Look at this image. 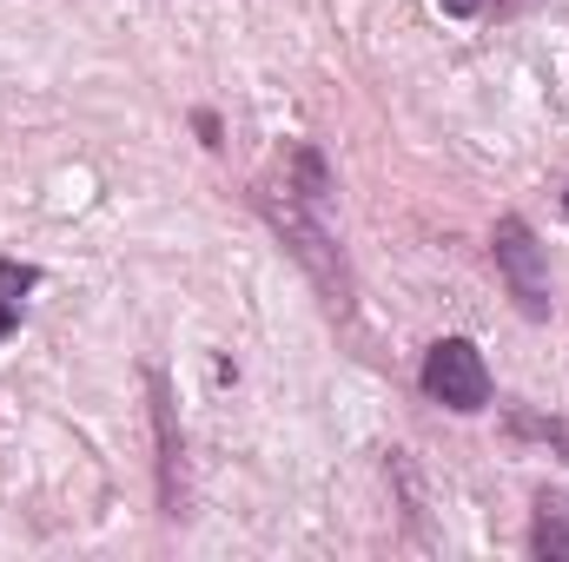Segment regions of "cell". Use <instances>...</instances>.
Returning <instances> with one entry per match:
<instances>
[{
  "mask_svg": "<svg viewBox=\"0 0 569 562\" xmlns=\"http://www.w3.org/2000/svg\"><path fill=\"white\" fill-rule=\"evenodd\" d=\"M252 205L266 212V225L284 239V252L305 265V279L325 291V304H331L338 318H351V298H358V284H351V265H345V245H338L331 205H311V199L284 192L272 172L252 185Z\"/></svg>",
  "mask_w": 569,
  "mask_h": 562,
  "instance_id": "6da1fadb",
  "label": "cell"
},
{
  "mask_svg": "<svg viewBox=\"0 0 569 562\" xmlns=\"http://www.w3.org/2000/svg\"><path fill=\"white\" fill-rule=\"evenodd\" d=\"M490 259H497V279H503V291L517 298V311L530 324H543L557 311V298H550V245L530 232V219L503 212L490 225Z\"/></svg>",
  "mask_w": 569,
  "mask_h": 562,
  "instance_id": "7a4b0ae2",
  "label": "cell"
},
{
  "mask_svg": "<svg viewBox=\"0 0 569 562\" xmlns=\"http://www.w3.org/2000/svg\"><path fill=\"white\" fill-rule=\"evenodd\" d=\"M418 384H425L430 404H443V411H457V418H470V411L490 404V364H483V351H477L470 338H437L425 351Z\"/></svg>",
  "mask_w": 569,
  "mask_h": 562,
  "instance_id": "3957f363",
  "label": "cell"
},
{
  "mask_svg": "<svg viewBox=\"0 0 569 562\" xmlns=\"http://www.w3.org/2000/svg\"><path fill=\"white\" fill-rule=\"evenodd\" d=\"M146 404H152V470H159V516H186V430H179V398L159 364H146Z\"/></svg>",
  "mask_w": 569,
  "mask_h": 562,
  "instance_id": "277c9868",
  "label": "cell"
},
{
  "mask_svg": "<svg viewBox=\"0 0 569 562\" xmlns=\"http://www.w3.org/2000/svg\"><path fill=\"white\" fill-rule=\"evenodd\" d=\"M503 436H510V443H537V450H550L557 463H569V418H557V411L510 404V411H503Z\"/></svg>",
  "mask_w": 569,
  "mask_h": 562,
  "instance_id": "5b68a950",
  "label": "cell"
},
{
  "mask_svg": "<svg viewBox=\"0 0 569 562\" xmlns=\"http://www.w3.org/2000/svg\"><path fill=\"white\" fill-rule=\"evenodd\" d=\"M530 556L537 562H569V496H537V523H530Z\"/></svg>",
  "mask_w": 569,
  "mask_h": 562,
  "instance_id": "8992f818",
  "label": "cell"
},
{
  "mask_svg": "<svg viewBox=\"0 0 569 562\" xmlns=\"http://www.w3.org/2000/svg\"><path fill=\"white\" fill-rule=\"evenodd\" d=\"M33 284H40V265H20V259H0V298H13V304H20V298H27Z\"/></svg>",
  "mask_w": 569,
  "mask_h": 562,
  "instance_id": "52a82bcc",
  "label": "cell"
},
{
  "mask_svg": "<svg viewBox=\"0 0 569 562\" xmlns=\"http://www.w3.org/2000/svg\"><path fill=\"white\" fill-rule=\"evenodd\" d=\"M192 133H199V145H212V152L226 145V127H219V113H212V107H199V113H192Z\"/></svg>",
  "mask_w": 569,
  "mask_h": 562,
  "instance_id": "ba28073f",
  "label": "cell"
},
{
  "mask_svg": "<svg viewBox=\"0 0 569 562\" xmlns=\"http://www.w3.org/2000/svg\"><path fill=\"white\" fill-rule=\"evenodd\" d=\"M13 331H20V304H13V298H0V344H7Z\"/></svg>",
  "mask_w": 569,
  "mask_h": 562,
  "instance_id": "9c48e42d",
  "label": "cell"
},
{
  "mask_svg": "<svg viewBox=\"0 0 569 562\" xmlns=\"http://www.w3.org/2000/svg\"><path fill=\"white\" fill-rule=\"evenodd\" d=\"M437 7H443L450 20H477V13H483V0H437Z\"/></svg>",
  "mask_w": 569,
  "mask_h": 562,
  "instance_id": "30bf717a",
  "label": "cell"
},
{
  "mask_svg": "<svg viewBox=\"0 0 569 562\" xmlns=\"http://www.w3.org/2000/svg\"><path fill=\"white\" fill-rule=\"evenodd\" d=\"M563 212H569V192H563Z\"/></svg>",
  "mask_w": 569,
  "mask_h": 562,
  "instance_id": "8fae6325",
  "label": "cell"
}]
</instances>
